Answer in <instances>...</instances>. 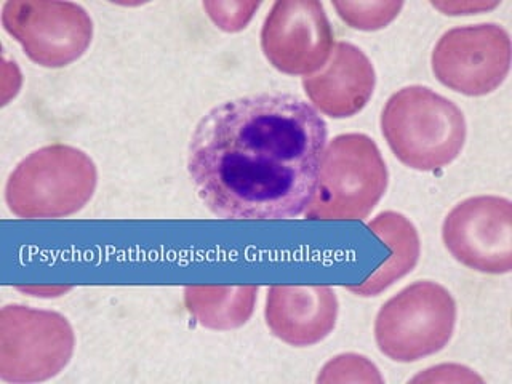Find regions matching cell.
Masks as SVG:
<instances>
[{
    "label": "cell",
    "mask_w": 512,
    "mask_h": 384,
    "mask_svg": "<svg viewBox=\"0 0 512 384\" xmlns=\"http://www.w3.org/2000/svg\"><path fill=\"white\" fill-rule=\"evenodd\" d=\"M327 133L319 112L295 95L224 101L194 128L189 178L221 220H292L314 199Z\"/></svg>",
    "instance_id": "1"
},
{
    "label": "cell",
    "mask_w": 512,
    "mask_h": 384,
    "mask_svg": "<svg viewBox=\"0 0 512 384\" xmlns=\"http://www.w3.org/2000/svg\"><path fill=\"white\" fill-rule=\"evenodd\" d=\"M381 128L397 159L420 172H436L452 164L466 141L461 109L421 85L402 88L389 98Z\"/></svg>",
    "instance_id": "2"
},
{
    "label": "cell",
    "mask_w": 512,
    "mask_h": 384,
    "mask_svg": "<svg viewBox=\"0 0 512 384\" xmlns=\"http://www.w3.org/2000/svg\"><path fill=\"white\" fill-rule=\"evenodd\" d=\"M388 186L380 149L365 135L336 136L322 157L309 220H365Z\"/></svg>",
    "instance_id": "3"
},
{
    "label": "cell",
    "mask_w": 512,
    "mask_h": 384,
    "mask_svg": "<svg viewBox=\"0 0 512 384\" xmlns=\"http://www.w3.org/2000/svg\"><path fill=\"white\" fill-rule=\"evenodd\" d=\"M455 324L456 303L447 288L421 280L392 296L378 312L376 344L394 362H416L442 351Z\"/></svg>",
    "instance_id": "4"
},
{
    "label": "cell",
    "mask_w": 512,
    "mask_h": 384,
    "mask_svg": "<svg viewBox=\"0 0 512 384\" xmlns=\"http://www.w3.org/2000/svg\"><path fill=\"white\" fill-rule=\"evenodd\" d=\"M440 84L466 96H485L503 84L511 68V39L498 24L450 29L432 52Z\"/></svg>",
    "instance_id": "5"
},
{
    "label": "cell",
    "mask_w": 512,
    "mask_h": 384,
    "mask_svg": "<svg viewBox=\"0 0 512 384\" xmlns=\"http://www.w3.org/2000/svg\"><path fill=\"white\" fill-rule=\"evenodd\" d=\"M442 237L450 255L484 274L512 269V205L496 196L471 197L448 213Z\"/></svg>",
    "instance_id": "6"
},
{
    "label": "cell",
    "mask_w": 512,
    "mask_h": 384,
    "mask_svg": "<svg viewBox=\"0 0 512 384\" xmlns=\"http://www.w3.org/2000/svg\"><path fill=\"white\" fill-rule=\"evenodd\" d=\"M261 47L269 63L290 76H306L327 64L333 32L319 2H276L264 21Z\"/></svg>",
    "instance_id": "7"
},
{
    "label": "cell",
    "mask_w": 512,
    "mask_h": 384,
    "mask_svg": "<svg viewBox=\"0 0 512 384\" xmlns=\"http://www.w3.org/2000/svg\"><path fill=\"white\" fill-rule=\"evenodd\" d=\"M372 63L362 50L348 42L333 48L330 61L317 76L304 77V92L327 116L351 117L365 108L375 90Z\"/></svg>",
    "instance_id": "8"
},
{
    "label": "cell",
    "mask_w": 512,
    "mask_h": 384,
    "mask_svg": "<svg viewBox=\"0 0 512 384\" xmlns=\"http://www.w3.org/2000/svg\"><path fill=\"white\" fill-rule=\"evenodd\" d=\"M338 301L330 287H282L268 293L266 322L271 332L293 346H311L332 332Z\"/></svg>",
    "instance_id": "9"
},
{
    "label": "cell",
    "mask_w": 512,
    "mask_h": 384,
    "mask_svg": "<svg viewBox=\"0 0 512 384\" xmlns=\"http://www.w3.org/2000/svg\"><path fill=\"white\" fill-rule=\"evenodd\" d=\"M370 229L392 248V258L364 285L351 288L365 296L376 295L394 284V280L404 277L412 271L420 256V239L405 216L392 212L383 213L370 224Z\"/></svg>",
    "instance_id": "10"
},
{
    "label": "cell",
    "mask_w": 512,
    "mask_h": 384,
    "mask_svg": "<svg viewBox=\"0 0 512 384\" xmlns=\"http://www.w3.org/2000/svg\"><path fill=\"white\" fill-rule=\"evenodd\" d=\"M335 8L346 23L360 31H376L391 23L404 2H367V4H349V2H335Z\"/></svg>",
    "instance_id": "11"
}]
</instances>
